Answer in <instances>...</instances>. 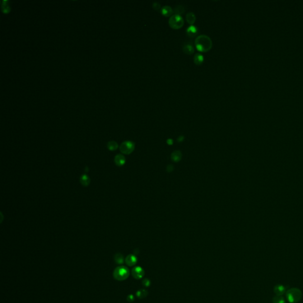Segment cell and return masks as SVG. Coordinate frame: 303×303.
<instances>
[{
    "label": "cell",
    "instance_id": "obj_1",
    "mask_svg": "<svg viewBox=\"0 0 303 303\" xmlns=\"http://www.w3.org/2000/svg\"><path fill=\"white\" fill-rule=\"evenodd\" d=\"M195 46L199 52H207L210 51L212 48V40L208 36L205 35H201L195 38Z\"/></svg>",
    "mask_w": 303,
    "mask_h": 303
},
{
    "label": "cell",
    "instance_id": "obj_2",
    "mask_svg": "<svg viewBox=\"0 0 303 303\" xmlns=\"http://www.w3.org/2000/svg\"><path fill=\"white\" fill-rule=\"evenodd\" d=\"M130 275L129 269L124 266L117 267L113 272V277L117 281L126 280Z\"/></svg>",
    "mask_w": 303,
    "mask_h": 303
},
{
    "label": "cell",
    "instance_id": "obj_3",
    "mask_svg": "<svg viewBox=\"0 0 303 303\" xmlns=\"http://www.w3.org/2000/svg\"><path fill=\"white\" fill-rule=\"evenodd\" d=\"M168 23L173 29H180L184 24V20L181 16L174 14L169 18Z\"/></svg>",
    "mask_w": 303,
    "mask_h": 303
},
{
    "label": "cell",
    "instance_id": "obj_4",
    "mask_svg": "<svg viewBox=\"0 0 303 303\" xmlns=\"http://www.w3.org/2000/svg\"><path fill=\"white\" fill-rule=\"evenodd\" d=\"M134 143L131 141H125L122 143L120 146V150L123 154L129 155L132 153L134 149Z\"/></svg>",
    "mask_w": 303,
    "mask_h": 303
},
{
    "label": "cell",
    "instance_id": "obj_5",
    "mask_svg": "<svg viewBox=\"0 0 303 303\" xmlns=\"http://www.w3.org/2000/svg\"><path fill=\"white\" fill-rule=\"evenodd\" d=\"M294 294L292 291V289H291L289 291H288L287 297L288 298V300L291 302H297L301 298V292L298 289H294Z\"/></svg>",
    "mask_w": 303,
    "mask_h": 303
},
{
    "label": "cell",
    "instance_id": "obj_6",
    "mask_svg": "<svg viewBox=\"0 0 303 303\" xmlns=\"http://www.w3.org/2000/svg\"><path fill=\"white\" fill-rule=\"evenodd\" d=\"M132 276L137 279H141L144 275V271L140 266H136L132 270Z\"/></svg>",
    "mask_w": 303,
    "mask_h": 303
},
{
    "label": "cell",
    "instance_id": "obj_7",
    "mask_svg": "<svg viewBox=\"0 0 303 303\" xmlns=\"http://www.w3.org/2000/svg\"><path fill=\"white\" fill-rule=\"evenodd\" d=\"M182 50L185 54L187 55H192L194 53L195 49L192 43L190 42H188L184 45L182 47Z\"/></svg>",
    "mask_w": 303,
    "mask_h": 303
},
{
    "label": "cell",
    "instance_id": "obj_8",
    "mask_svg": "<svg viewBox=\"0 0 303 303\" xmlns=\"http://www.w3.org/2000/svg\"><path fill=\"white\" fill-rule=\"evenodd\" d=\"M198 28L196 26H193V25H191L186 30V35H188V36L191 38L194 37L198 34Z\"/></svg>",
    "mask_w": 303,
    "mask_h": 303
},
{
    "label": "cell",
    "instance_id": "obj_9",
    "mask_svg": "<svg viewBox=\"0 0 303 303\" xmlns=\"http://www.w3.org/2000/svg\"><path fill=\"white\" fill-rule=\"evenodd\" d=\"M161 13L165 17H171L174 13V9L169 5H164L161 9Z\"/></svg>",
    "mask_w": 303,
    "mask_h": 303
},
{
    "label": "cell",
    "instance_id": "obj_10",
    "mask_svg": "<svg viewBox=\"0 0 303 303\" xmlns=\"http://www.w3.org/2000/svg\"><path fill=\"white\" fill-rule=\"evenodd\" d=\"M126 264L129 266H132L137 263L138 259L134 255H129L125 259Z\"/></svg>",
    "mask_w": 303,
    "mask_h": 303
},
{
    "label": "cell",
    "instance_id": "obj_11",
    "mask_svg": "<svg viewBox=\"0 0 303 303\" xmlns=\"http://www.w3.org/2000/svg\"><path fill=\"white\" fill-rule=\"evenodd\" d=\"M114 162H115V163H116L117 166H121L124 165L125 163H126V159H125V157L123 155L118 154L115 156Z\"/></svg>",
    "mask_w": 303,
    "mask_h": 303
},
{
    "label": "cell",
    "instance_id": "obj_12",
    "mask_svg": "<svg viewBox=\"0 0 303 303\" xmlns=\"http://www.w3.org/2000/svg\"><path fill=\"white\" fill-rule=\"evenodd\" d=\"M186 20L190 25H193L196 21V16L193 12H189L186 14Z\"/></svg>",
    "mask_w": 303,
    "mask_h": 303
},
{
    "label": "cell",
    "instance_id": "obj_13",
    "mask_svg": "<svg viewBox=\"0 0 303 303\" xmlns=\"http://www.w3.org/2000/svg\"><path fill=\"white\" fill-rule=\"evenodd\" d=\"M204 56L200 53L196 54L194 57V62L197 65H201V64H203L204 62Z\"/></svg>",
    "mask_w": 303,
    "mask_h": 303
},
{
    "label": "cell",
    "instance_id": "obj_14",
    "mask_svg": "<svg viewBox=\"0 0 303 303\" xmlns=\"http://www.w3.org/2000/svg\"><path fill=\"white\" fill-rule=\"evenodd\" d=\"M182 158V153L179 150L174 151L171 155V159L174 162H179Z\"/></svg>",
    "mask_w": 303,
    "mask_h": 303
},
{
    "label": "cell",
    "instance_id": "obj_15",
    "mask_svg": "<svg viewBox=\"0 0 303 303\" xmlns=\"http://www.w3.org/2000/svg\"><path fill=\"white\" fill-rule=\"evenodd\" d=\"M80 182L83 186H87L89 185L91 182V180L89 178V177L87 175L84 174L81 176V178H80Z\"/></svg>",
    "mask_w": 303,
    "mask_h": 303
},
{
    "label": "cell",
    "instance_id": "obj_16",
    "mask_svg": "<svg viewBox=\"0 0 303 303\" xmlns=\"http://www.w3.org/2000/svg\"><path fill=\"white\" fill-rule=\"evenodd\" d=\"M185 12V9L184 7L181 5H176L174 9V13H175V14H177V15L181 16V14H184Z\"/></svg>",
    "mask_w": 303,
    "mask_h": 303
},
{
    "label": "cell",
    "instance_id": "obj_17",
    "mask_svg": "<svg viewBox=\"0 0 303 303\" xmlns=\"http://www.w3.org/2000/svg\"><path fill=\"white\" fill-rule=\"evenodd\" d=\"M114 259L115 262H116V263L117 264L121 265L124 263V257L123 255H121L120 253H117L115 255Z\"/></svg>",
    "mask_w": 303,
    "mask_h": 303
},
{
    "label": "cell",
    "instance_id": "obj_18",
    "mask_svg": "<svg viewBox=\"0 0 303 303\" xmlns=\"http://www.w3.org/2000/svg\"><path fill=\"white\" fill-rule=\"evenodd\" d=\"M107 148H108V150H110L111 151H114V150H117L118 149L119 145H118L117 143L115 141H110L107 144Z\"/></svg>",
    "mask_w": 303,
    "mask_h": 303
},
{
    "label": "cell",
    "instance_id": "obj_19",
    "mask_svg": "<svg viewBox=\"0 0 303 303\" xmlns=\"http://www.w3.org/2000/svg\"><path fill=\"white\" fill-rule=\"evenodd\" d=\"M148 294V292L145 289H140L136 292V296L139 298H143L146 297Z\"/></svg>",
    "mask_w": 303,
    "mask_h": 303
},
{
    "label": "cell",
    "instance_id": "obj_20",
    "mask_svg": "<svg viewBox=\"0 0 303 303\" xmlns=\"http://www.w3.org/2000/svg\"><path fill=\"white\" fill-rule=\"evenodd\" d=\"M152 8L155 9V10H159L160 9H161V4L160 3H158V2H155L153 3V5H152Z\"/></svg>",
    "mask_w": 303,
    "mask_h": 303
},
{
    "label": "cell",
    "instance_id": "obj_21",
    "mask_svg": "<svg viewBox=\"0 0 303 303\" xmlns=\"http://www.w3.org/2000/svg\"><path fill=\"white\" fill-rule=\"evenodd\" d=\"M142 283H143V285L144 286H145V287H149V286L150 285V281L148 279H144Z\"/></svg>",
    "mask_w": 303,
    "mask_h": 303
},
{
    "label": "cell",
    "instance_id": "obj_22",
    "mask_svg": "<svg viewBox=\"0 0 303 303\" xmlns=\"http://www.w3.org/2000/svg\"><path fill=\"white\" fill-rule=\"evenodd\" d=\"M127 301H129V302H132V301H134V296H133V295H129V296H127Z\"/></svg>",
    "mask_w": 303,
    "mask_h": 303
},
{
    "label": "cell",
    "instance_id": "obj_23",
    "mask_svg": "<svg viewBox=\"0 0 303 303\" xmlns=\"http://www.w3.org/2000/svg\"><path fill=\"white\" fill-rule=\"evenodd\" d=\"M173 170H174V166L172 165H168V166H167V171H168V172H171Z\"/></svg>",
    "mask_w": 303,
    "mask_h": 303
},
{
    "label": "cell",
    "instance_id": "obj_24",
    "mask_svg": "<svg viewBox=\"0 0 303 303\" xmlns=\"http://www.w3.org/2000/svg\"><path fill=\"white\" fill-rule=\"evenodd\" d=\"M167 143H168V144L171 145L173 143V140L172 139H168V140H167Z\"/></svg>",
    "mask_w": 303,
    "mask_h": 303
},
{
    "label": "cell",
    "instance_id": "obj_25",
    "mask_svg": "<svg viewBox=\"0 0 303 303\" xmlns=\"http://www.w3.org/2000/svg\"><path fill=\"white\" fill-rule=\"evenodd\" d=\"M183 139H184V136H180L178 138V142H182V141H183Z\"/></svg>",
    "mask_w": 303,
    "mask_h": 303
}]
</instances>
